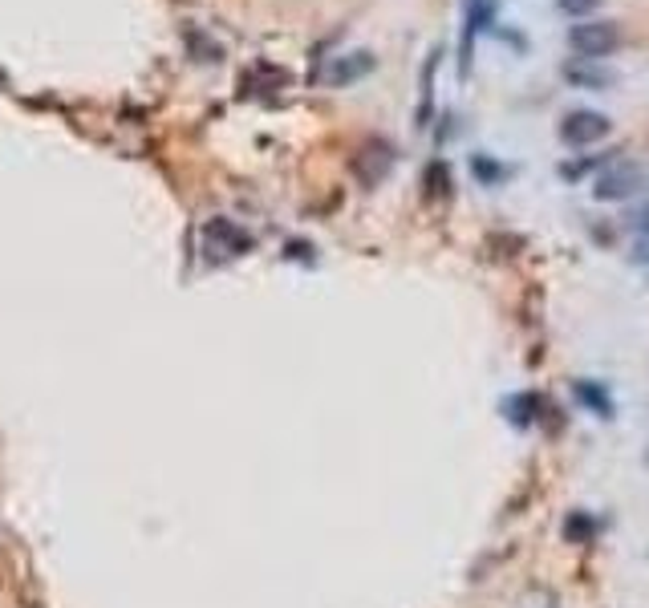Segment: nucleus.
<instances>
[{
  "mask_svg": "<svg viewBox=\"0 0 649 608\" xmlns=\"http://www.w3.org/2000/svg\"><path fill=\"white\" fill-rule=\"evenodd\" d=\"M613 122L601 114V110H573V114H565L560 122V138H565L568 146H593L601 142V138H609Z\"/></svg>",
  "mask_w": 649,
  "mask_h": 608,
  "instance_id": "f03ea898",
  "label": "nucleus"
},
{
  "mask_svg": "<svg viewBox=\"0 0 649 608\" xmlns=\"http://www.w3.org/2000/svg\"><path fill=\"white\" fill-rule=\"evenodd\" d=\"M645 187V171L637 167V162H617V167H609L601 179H596L593 195L605 199V203H613V199H629L637 195V191Z\"/></svg>",
  "mask_w": 649,
  "mask_h": 608,
  "instance_id": "7ed1b4c3",
  "label": "nucleus"
},
{
  "mask_svg": "<svg viewBox=\"0 0 649 608\" xmlns=\"http://www.w3.org/2000/svg\"><path fill=\"white\" fill-rule=\"evenodd\" d=\"M637 260H642V264L649 260V236H642V240H637Z\"/></svg>",
  "mask_w": 649,
  "mask_h": 608,
  "instance_id": "a211bd4d",
  "label": "nucleus"
},
{
  "mask_svg": "<svg viewBox=\"0 0 649 608\" xmlns=\"http://www.w3.org/2000/svg\"><path fill=\"white\" fill-rule=\"evenodd\" d=\"M576 397H581L585 406H593L596 414H601V418H609V394H605V386H596V381H581V386H576Z\"/></svg>",
  "mask_w": 649,
  "mask_h": 608,
  "instance_id": "f8f14e48",
  "label": "nucleus"
},
{
  "mask_svg": "<svg viewBox=\"0 0 649 608\" xmlns=\"http://www.w3.org/2000/svg\"><path fill=\"white\" fill-rule=\"evenodd\" d=\"M280 85H289V74H284L280 65H272V61H256L252 69H244V74H240V93H256L260 90H280Z\"/></svg>",
  "mask_w": 649,
  "mask_h": 608,
  "instance_id": "423d86ee",
  "label": "nucleus"
},
{
  "mask_svg": "<svg viewBox=\"0 0 649 608\" xmlns=\"http://www.w3.org/2000/svg\"><path fill=\"white\" fill-rule=\"evenodd\" d=\"M187 49H192V54H195V61H207V65H211V61H215V65H220V61H223V45H215V41H207V37H203V33H199V29H187Z\"/></svg>",
  "mask_w": 649,
  "mask_h": 608,
  "instance_id": "9d476101",
  "label": "nucleus"
},
{
  "mask_svg": "<svg viewBox=\"0 0 649 608\" xmlns=\"http://www.w3.org/2000/svg\"><path fill=\"white\" fill-rule=\"evenodd\" d=\"M289 260H313V248H309L305 240H289V251H284Z\"/></svg>",
  "mask_w": 649,
  "mask_h": 608,
  "instance_id": "dca6fc26",
  "label": "nucleus"
},
{
  "mask_svg": "<svg viewBox=\"0 0 649 608\" xmlns=\"http://www.w3.org/2000/svg\"><path fill=\"white\" fill-rule=\"evenodd\" d=\"M394 167V146L389 142H366L358 151V159H353V171H358V179L361 182H369V187H374L378 179H386V171Z\"/></svg>",
  "mask_w": 649,
  "mask_h": 608,
  "instance_id": "39448f33",
  "label": "nucleus"
},
{
  "mask_svg": "<svg viewBox=\"0 0 649 608\" xmlns=\"http://www.w3.org/2000/svg\"><path fill=\"white\" fill-rule=\"evenodd\" d=\"M565 77H568L573 85H609V82H613V74H609V69H596L588 57L568 61V65H565Z\"/></svg>",
  "mask_w": 649,
  "mask_h": 608,
  "instance_id": "1a4fd4ad",
  "label": "nucleus"
},
{
  "mask_svg": "<svg viewBox=\"0 0 649 608\" xmlns=\"http://www.w3.org/2000/svg\"><path fill=\"white\" fill-rule=\"evenodd\" d=\"M556 5H560V13L581 16V21H585L588 13H596V8H601V0H556Z\"/></svg>",
  "mask_w": 649,
  "mask_h": 608,
  "instance_id": "2eb2a0df",
  "label": "nucleus"
},
{
  "mask_svg": "<svg viewBox=\"0 0 649 608\" xmlns=\"http://www.w3.org/2000/svg\"><path fill=\"white\" fill-rule=\"evenodd\" d=\"M634 220H637V228H642V231H649V203H642V211H637Z\"/></svg>",
  "mask_w": 649,
  "mask_h": 608,
  "instance_id": "f3484780",
  "label": "nucleus"
},
{
  "mask_svg": "<svg viewBox=\"0 0 649 608\" xmlns=\"http://www.w3.org/2000/svg\"><path fill=\"white\" fill-rule=\"evenodd\" d=\"M471 171H475V179L487 182V187H496L499 179H507V167H499L491 154H475V159H471Z\"/></svg>",
  "mask_w": 649,
  "mask_h": 608,
  "instance_id": "4468645a",
  "label": "nucleus"
},
{
  "mask_svg": "<svg viewBox=\"0 0 649 608\" xmlns=\"http://www.w3.org/2000/svg\"><path fill=\"white\" fill-rule=\"evenodd\" d=\"M203 236L211 248H220L223 256H244V251H252L256 248V240L248 236L240 223H231V220H223V215H215L211 223L203 228Z\"/></svg>",
  "mask_w": 649,
  "mask_h": 608,
  "instance_id": "20e7f679",
  "label": "nucleus"
},
{
  "mask_svg": "<svg viewBox=\"0 0 649 608\" xmlns=\"http://www.w3.org/2000/svg\"><path fill=\"white\" fill-rule=\"evenodd\" d=\"M504 410H507V422H512V426H532L536 414L544 410V402H540V394L524 389V394H512V397H507Z\"/></svg>",
  "mask_w": 649,
  "mask_h": 608,
  "instance_id": "6e6552de",
  "label": "nucleus"
},
{
  "mask_svg": "<svg viewBox=\"0 0 649 608\" xmlns=\"http://www.w3.org/2000/svg\"><path fill=\"white\" fill-rule=\"evenodd\" d=\"M422 187H427L430 199L451 195V171H447V162H430V167H427V179H422Z\"/></svg>",
  "mask_w": 649,
  "mask_h": 608,
  "instance_id": "9b49d317",
  "label": "nucleus"
},
{
  "mask_svg": "<svg viewBox=\"0 0 649 608\" xmlns=\"http://www.w3.org/2000/svg\"><path fill=\"white\" fill-rule=\"evenodd\" d=\"M369 69H374V54H349V57H333V65H329L325 82H329V85H349V82H358V77H366Z\"/></svg>",
  "mask_w": 649,
  "mask_h": 608,
  "instance_id": "0eeeda50",
  "label": "nucleus"
},
{
  "mask_svg": "<svg viewBox=\"0 0 649 608\" xmlns=\"http://www.w3.org/2000/svg\"><path fill=\"white\" fill-rule=\"evenodd\" d=\"M617 41H621L617 21H581V25H573V33H568V45L576 49V57H588V61L613 54Z\"/></svg>",
  "mask_w": 649,
  "mask_h": 608,
  "instance_id": "f257e3e1",
  "label": "nucleus"
},
{
  "mask_svg": "<svg viewBox=\"0 0 649 608\" xmlns=\"http://www.w3.org/2000/svg\"><path fill=\"white\" fill-rule=\"evenodd\" d=\"M593 532L596 527H593V519H588L585 511H573V515L565 519V540L568 544H588L593 540Z\"/></svg>",
  "mask_w": 649,
  "mask_h": 608,
  "instance_id": "ddd939ff",
  "label": "nucleus"
}]
</instances>
